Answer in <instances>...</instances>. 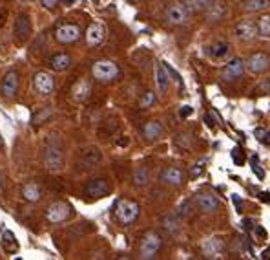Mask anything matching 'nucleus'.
I'll use <instances>...</instances> for the list:
<instances>
[{
	"instance_id": "nucleus-1",
	"label": "nucleus",
	"mask_w": 270,
	"mask_h": 260,
	"mask_svg": "<svg viewBox=\"0 0 270 260\" xmlns=\"http://www.w3.org/2000/svg\"><path fill=\"white\" fill-rule=\"evenodd\" d=\"M42 163L50 172H57L64 167V152H62V145L57 136L48 137L44 154H42Z\"/></svg>"
},
{
	"instance_id": "nucleus-2",
	"label": "nucleus",
	"mask_w": 270,
	"mask_h": 260,
	"mask_svg": "<svg viewBox=\"0 0 270 260\" xmlns=\"http://www.w3.org/2000/svg\"><path fill=\"white\" fill-rule=\"evenodd\" d=\"M113 213H115V218L119 224L122 226H130L137 220V216L141 213V207L139 203L134 202V200H128V198H119L113 205Z\"/></svg>"
},
{
	"instance_id": "nucleus-3",
	"label": "nucleus",
	"mask_w": 270,
	"mask_h": 260,
	"mask_svg": "<svg viewBox=\"0 0 270 260\" xmlns=\"http://www.w3.org/2000/svg\"><path fill=\"white\" fill-rule=\"evenodd\" d=\"M91 75L99 83H111L121 75V70L113 61H97L91 66Z\"/></svg>"
},
{
	"instance_id": "nucleus-4",
	"label": "nucleus",
	"mask_w": 270,
	"mask_h": 260,
	"mask_svg": "<svg viewBox=\"0 0 270 260\" xmlns=\"http://www.w3.org/2000/svg\"><path fill=\"white\" fill-rule=\"evenodd\" d=\"M162 246V238L159 233L155 231H148L142 236L141 247H139V259L142 260H152L155 259V255L159 253V249Z\"/></svg>"
},
{
	"instance_id": "nucleus-5",
	"label": "nucleus",
	"mask_w": 270,
	"mask_h": 260,
	"mask_svg": "<svg viewBox=\"0 0 270 260\" xmlns=\"http://www.w3.org/2000/svg\"><path fill=\"white\" fill-rule=\"evenodd\" d=\"M73 215V207L68 202H53L46 209V220L52 224H62Z\"/></svg>"
},
{
	"instance_id": "nucleus-6",
	"label": "nucleus",
	"mask_w": 270,
	"mask_h": 260,
	"mask_svg": "<svg viewBox=\"0 0 270 260\" xmlns=\"http://www.w3.org/2000/svg\"><path fill=\"white\" fill-rule=\"evenodd\" d=\"M82 35V30L77 24H60L55 28V40L58 44H75Z\"/></svg>"
},
{
	"instance_id": "nucleus-7",
	"label": "nucleus",
	"mask_w": 270,
	"mask_h": 260,
	"mask_svg": "<svg viewBox=\"0 0 270 260\" xmlns=\"http://www.w3.org/2000/svg\"><path fill=\"white\" fill-rule=\"evenodd\" d=\"M19 85H20V75L17 70H9V72L4 75L2 79V85H0V94L2 98L11 101V99L17 98L19 94Z\"/></svg>"
},
{
	"instance_id": "nucleus-8",
	"label": "nucleus",
	"mask_w": 270,
	"mask_h": 260,
	"mask_svg": "<svg viewBox=\"0 0 270 260\" xmlns=\"http://www.w3.org/2000/svg\"><path fill=\"white\" fill-rule=\"evenodd\" d=\"M33 88L39 96H52L55 90V79L50 72H37L33 75Z\"/></svg>"
},
{
	"instance_id": "nucleus-9",
	"label": "nucleus",
	"mask_w": 270,
	"mask_h": 260,
	"mask_svg": "<svg viewBox=\"0 0 270 260\" xmlns=\"http://www.w3.org/2000/svg\"><path fill=\"white\" fill-rule=\"evenodd\" d=\"M111 193V183L104 178H95V180H90L86 189H84V195L90 196L91 200H99V198H104Z\"/></svg>"
},
{
	"instance_id": "nucleus-10",
	"label": "nucleus",
	"mask_w": 270,
	"mask_h": 260,
	"mask_svg": "<svg viewBox=\"0 0 270 260\" xmlns=\"http://www.w3.org/2000/svg\"><path fill=\"white\" fill-rule=\"evenodd\" d=\"M84 39H86V44L90 48H97L101 46L106 39V26L103 22H91L86 33H84Z\"/></svg>"
},
{
	"instance_id": "nucleus-11",
	"label": "nucleus",
	"mask_w": 270,
	"mask_h": 260,
	"mask_svg": "<svg viewBox=\"0 0 270 260\" xmlns=\"http://www.w3.org/2000/svg\"><path fill=\"white\" fill-rule=\"evenodd\" d=\"M161 182L164 185H172V187H181L187 182V174L179 169V167H166L161 172Z\"/></svg>"
},
{
	"instance_id": "nucleus-12",
	"label": "nucleus",
	"mask_w": 270,
	"mask_h": 260,
	"mask_svg": "<svg viewBox=\"0 0 270 260\" xmlns=\"http://www.w3.org/2000/svg\"><path fill=\"white\" fill-rule=\"evenodd\" d=\"M244 66H246V63H244L243 59H232L230 63L223 68L221 79H223V81H236L238 77L243 75Z\"/></svg>"
},
{
	"instance_id": "nucleus-13",
	"label": "nucleus",
	"mask_w": 270,
	"mask_h": 260,
	"mask_svg": "<svg viewBox=\"0 0 270 260\" xmlns=\"http://www.w3.org/2000/svg\"><path fill=\"white\" fill-rule=\"evenodd\" d=\"M29 33H31V20H29V17H27L26 13L19 15L17 20H15V28H13L15 39L19 40V42H24V40L29 37Z\"/></svg>"
},
{
	"instance_id": "nucleus-14",
	"label": "nucleus",
	"mask_w": 270,
	"mask_h": 260,
	"mask_svg": "<svg viewBox=\"0 0 270 260\" xmlns=\"http://www.w3.org/2000/svg\"><path fill=\"white\" fill-rule=\"evenodd\" d=\"M269 66H270V57L265 55V53H254V55H250L248 61H246V68H248V72L252 73L267 72Z\"/></svg>"
},
{
	"instance_id": "nucleus-15",
	"label": "nucleus",
	"mask_w": 270,
	"mask_h": 260,
	"mask_svg": "<svg viewBox=\"0 0 270 260\" xmlns=\"http://www.w3.org/2000/svg\"><path fill=\"white\" fill-rule=\"evenodd\" d=\"M195 203L203 213H214L219 207V200L217 196H214L212 193H201L195 196Z\"/></svg>"
},
{
	"instance_id": "nucleus-16",
	"label": "nucleus",
	"mask_w": 270,
	"mask_h": 260,
	"mask_svg": "<svg viewBox=\"0 0 270 260\" xmlns=\"http://www.w3.org/2000/svg\"><path fill=\"white\" fill-rule=\"evenodd\" d=\"M90 94H91V83L88 79H81L71 88V98L77 103H84L86 99L90 98Z\"/></svg>"
},
{
	"instance_id": "nucleus-17",
	"label": "nucleus",
	"mask_w": 270,
	"mask_h": 260,
	"mask_svg": "<svg viewBox=\"0 0 270 260\" xmlns=\"http://www.w3.org/2000/svg\"><path fill=\"white\" fill-rule=\"evenodd\" d=\"M188 9L185 7V4H174V6L168 7L166 11V20L172 24H185L188 19Z\"/></svg>"
},
{
	"instance_id": "nucleus-18",
	"label": "nucleus",
	"mask_w": 270,
	"mask_h": 260,
	"mask_svg": "<svg viewBox=\"0 0 270 260\" xmlns=\"http://www.w3.org/2000/svg\"><path fill=\"white\" fill-rule=\"evenodd\" d=\"M155 85H157V90L161 94H166L168 88H170V72L164 66V63L155 65Z\"/></svg>"
},
{
	"instance_id": "nucleus-19",
	"label": "nucleus",
	"mask_w": 270,
	"mask_h": 260,
	"mask_svg": "<svg viewBox=\"0 0 270 260\" xmlns=\"http://www.w3.org/2000/svg\"><path fill=\"white\" fill-rule=\"evenodd\" d=\"M20 193L24 196V200L29 203H37L42 198V187L37 182H26L20 189Z\"/></svg>"
},
{
	"instance_id": "nucleus-20",
	"label": "nucleus",
	"mask_w": 270,
	"mask_h": 260,
	"mask_svg": "<svg viewBox=\"0 0 270 260\" xmlns=\"http://www.w3.org/2000/svg\"><path fill=\"white\" fill-rule=\"evenodd\" d=\"M259 33L257 26L254 22H239L236 26V37L241 40H252L256 39V35Z\"/></svg>"
},
{
	"instance_id": "nucleus-21",
	"label": "nucleus",
	"mask_w": 270,
	"mask_h": 260,
	"mask_svg": "<svg viewBox=\"0 0 270 260\" xmlns=\"http://www.w3.org/2000/svg\"><path fill=\"white\" fill-rule=\"evenodd\" d=\"M201 247H203V253H205L206 259H217L223 251V242L219 238H206Z\"/></svg>"
},
{
	"instance_id": "nucleus-22",
	"label": "nucleus",
	"mask_w": 270,
	"mask_h": 260,
	"mask_svg": "<svg viewBox=\"0 0 270 260\" xmlns=\"http://www.w3.org/2000/svg\"><path fill=\"white\" fill-rule=\"evenodd\" d=\"M101 152L97 147H90V149H86L82 152V156H81V165L86 167V169H91V167H95L97 163L101 162Z\"/></svg>"
},
{
	"instance_id": "nucleus-23",
	"label": "nucleus",
	"mask_w": 270,
	"mask_h": 260,
	"mask_svg": "<svg viewBox=\"0 0 270 260\" xmlns=\"http://www.w3.org/2000/svg\"><path fill=\"white\" fill-rule=\"evenodd\" d=\"M161 134H162V125L159 123V121H155V119H152L148 123H144V127H142V136L146 137L148 141L159 139Z\"/></svg>"
},
{
	"instance_id": "nucleus-24",
	"label": "nucleus",
	"mask_w": 270,
	"mask_h": 260,
	"mask_svg": "<svg viewBox=\"0 0 270 260\" xmlns=\"http://www.w3.org/2000/svg\"><path fill=\"white\" fill-rule=\"evenodd\" d=\"M185 7L188 13H197V11H206L216 7V0H185Z\"/></svg>"
},
{
	"instance_id": "nucleus-25",
	"label": "nucleus",
	"mask_w": 270,
	"mask_h": 260,
	"mask_svg": "<svg viewBox=\"0 0 270 260\" xmlns=\"http://www.w3.org/2000/svg\"><path fill=\"white\" fill-rule=\"evenodd\" d=\"M50 65L55 72H66L71 65H73V61L68 53H57V55H53L52 61H50Z\"/></svg>"
},
{
	"instance_id": "nucleus-26",
	"label": "nucleus",
	"mask_w": 270,
	"mask_h": 260,
	"mask_svg": "<svg viewBox=\"0 0 270 260\" xmlns=\"http://www.w3.org/2000/svg\"><path fill=\"white\" fill-rule=\"evenodd\" d=\"M241 7L248 13H259L270 7V0H243Z\"/></svg>"
},
{
	"instance_id": "nucleus-27",
	"label": "nucleus",
	"mask_w": 270,
	"mask_h": 260,
	"mask_svg": "<svg viewBox=\"0 0 270 260\" xmlns=\"http://www.w3.org/2000/svg\"><path fill=\"white\" fill-rule=\"evenodd\" d=\"M230 52V44L225 40H217L212 46H208V55L214 59H223L226 57V53Z\"/></svg>"
},
{
	"instance_id": "nucleus-28",
	"label": "nucleus",
	"mask_w": 270,
	"mask_h": 260,
	"mask_svg": "<svg viewBox=\"0 0 270 260\" xmlns=\"http://www.w3.org/2000/svg\"><path fill=\"white\" fill-rule=\"evenodd\" d=\"M2 247H4L6 253H15V251L19 249V244H17L15 234L11 233V231H7V229L2 231Z\"/></svg>"
},
{
	"instance_id": "nucleus-29",
	"label": "nucleus",
	"mask_w": 270,
	"mask_h": 260,
	"mask_svg": "<svg viewBox=\"0 0 270 260\" xmlns=\"http://www.w3.org/2000/svg\"><path fill=\"white\" fill-rule=\"evenodd\" d=\"M150 182V174H148V169L146 167H137L134 170V183L137 187H144L146 183Z\"/></svg>"
},
{
	"instance_id": "nucleus-30",
	"label": "nucleus",
	"mask_w": 270,
	"mask_h": 260,
	"mask_svg": "<svg viewBox=\"0 0 270 260\" xmlns=\"http://www.w3.org/2000/svg\"><path fill=\"white\" fill-rule=\"evenodd\" d=\"M155 103H157V96H155L152 90H148V92H144L142 98L139 99V108L146 110V108H150V106H154Z\"/></svg>"
},
{
	"instance_id": "nucleus-31",
	"label": "nucleus",
	"mask_w": 270,
	"mask_h": 260,
	"mask_svg": "<svg viewBox=\"0 0 270 260\" xmlns=\"http://www.w3.org/2000/svg\"><path fill=\"white\" fill-rule=\"evenodd\" d=\"M257 30H259V35L261 37H270V17H261L257 20Z\"/></svg>"
},
{
	"instance_id": "nucleus-32",
	"label": "nucleus",
	"mask_w": 270,
	"mask_h": 260,
	"mask_svg": "<svg viewBox=\"0 0 270 260\" xmlns=\"http://www.w3.org/2000/svg\"><path fill=\"white\" fill-rule=\"evenodd\" d=\"M162 228L166 229L168 233H175L179 229V222L175 220V216H164L162 218Z\"/></svg>"
},
{
	"instance_id": "nucleus-33",
	"label": "nucleus",
	"mask_w": 270,
	"mask_h": 260,
	"mask_svg": "<svg viewBox=\"0 0 270 260\" xmlns=\"http://www.w3.org/2000/svg\"><path fill=\"white\" fill-rule=\"evenodd\" d=\"M52 106H46V108H42V110L40 112H37V114H35V116H33V125H40L42 123V119H48V117L52 116Z\"/></svg>"
},
{
	"instance_id": "nucleus-34",
	"label": "nucleus",
	"mask_w": 270,
	"mask_h": 260,
	"mask_svg": "<svg viewBox=\"0 0 270 260\" xmlns=\"http://www.w3.org/2000/svg\"><path fill=\"white\" fill-rule=\"evenodd\" d=\"M192 211H193V209H192V203L188 202V200H185V202L179 205V213H177V215H179L181 218H188V216L192 215Z\"/></svg>"
},
{
	"instance_id": "nucleus-35",
	"label": "nucleus",
	"mask_w": 270,
	"mask_h": 260,
	"mask_svg": "<svg viewBox=\"0 0 270 260\" xmlns=\"http://www.w3.org/2000/svg\"><path fill=\"white\" fill-rule=\"evenodd\" d=\"M252 170H254V174H257L259 180H263L265 178V172L259 169V165H257V158H252Z\"/></svg>"
},
{
	"instance_id": "nucleus-36",
	"label": "nucleus",
	"mask_w": 270,
	"mask_h": 260,
	"mask_svg": "<svg viewBox=\"0 0 270 260\" xmlns=\"http://www.w3.org/2000/svg\"><path fill=\"white\" fill-rule=\"evenodd\" d=\"M60 0H40V4L46 7V9H55L58 6Z\"/></svg>"
},
{
	"instance_id": "nucleus-37",
	"label": "nucleus",
	"mask_w": 270,
	"mask_h": 260,
	"mask_svg": "<svg viewBox=\"0 0 270 260\" xmlns=\"http://www.w3.org/2000/svg\"><path fill=\"white\" fill-rule=\"evenodd\" d=\"M203 165H205V162H199V163H195V165H193V169H192V176H193V178H197V176L203 172V169H205Z\"/></svg>"
},
{
	"instance_id": "nucleus-38",
	"label": "nucleus",
	"mask_w": 270,
	"mask_h": 260,
	"mask_svg": "<svg viewBox=\"0 0 270 260\" xmlns=\"http://www.w3.org/2000/svg\"><path fill=\"white\" fill-rule=\"evenodd\" d=\"M192 112H193V108H192V106H188V104H187V106H181L179 114H181V117H188V116H190V114H192Z\"/></svg>"
},
{
	"instance_id": "nucleus-39",
	"label": "nucleus",
	"mask_w": 270,
	"mask_h": 260,
	"mask_svg": "<svg viewBox=\"0 0 270 260\" xmlns=\"http://www.w3.org/2000/svg\"><path fill=\"white\" fill-rule=\"evenodd\" d=\"M259 143H263V145H267V147H270V132L269 130H267V132L263 134V137L259 139Z\"/></svg>"
},
{
	"instance_id": "nucleus-40",
	"label": "nucleus",
	"mask_w": 270,
	"mask_h": 260,
	"mask_svg": "<svg viewBox=\"0 0 270 260\" xmlns=\"http://www.w3.org/2000/svg\"><path fill=\"white\" fill-rule=\"evenodd\" d=\"M265 132H267V130H265V129H256V130H254V136H256V139H257V141H259V139H261V137H263V134H265Z\"/></svg>"
},
{
	"instance_id": "nucleus-41",
	"label": "nucleus",
	"mask_w": 270,
	"mask_h": 260,
	"mask_svg": "<svg viewBox=\"0 0 270 260\" xmlns=\"http://www.w3.org/2000/svg\"><path fill=\"white\" fill-rule=\"evenodd\" d=\"M259 198H261L263 202L270 203V193H261V195H259Z\"/></svg>"
},
{
	"instance_id": "nucleus-42",
	"label": "nucleus",
	"mask_w": 270,
	"mask_h": 260,
	"mask_svg": "<svg viewBox=\"0 0 270 260\" xmlns=\"http://www.w3.org/2000/svg\"><path fill=\"white\" fill-rule=\"evenodd\" d=\"M232 198H234V202H236V205H238V209H241V205H243V202H239V196H238V195H232Z\"/></svg>"
},
{
	"instance_id": "nucleus-43",
	"label": "nucleus",
	"mask_w": 270,
	"mask_h": 260,
	"mask_svg": "<svg viewBox=\"0 0 270 260\" xmlns=\"http://www.w3.org/2000/svg\"><path fill=\"white\" fill-rule=\"evenodd\" d=\"M205 119H206V125H208L210 129H214V121H212V119H210V116H206Z\"/></svg>"
},
{
	"instance_id": "nucleus-44",
	"label": "nucleus",
	"mask_w": 270,
	"mask_h": 260,
	"mask_svg": "<svg viewBox=\"0 0 270 260\" xmlns=\"http://www.w3.org/2000/svg\"><path fill=\"white\" fill-rule=\"evenodd\" d=\"M4 147V137H2V134H0V149Z\"/></svg>"
},
{
	"instance_id": "nucleus-45",
	"label": "nucleus",
	"mask_w": 270,
	"mask_h": 260,
	"mask_svg": "<svg viewBox=\"0 0 270 260\" xmlns=\"http://www.w3.org/2000/svg\"><path fill=\"white\" fill-rule=\"evenodd\" d=\"M263 88H270V81H267V83H265Z\"/></svg>"
},
{
	"instance_id": "nucleus-46",
	"label": "nucleus",
	"mask_w": 270,
	"mask_h": 260,
	"mask_svg": "<svg viewBox=\"0 0 270 260\" xmlns=\"http://www.w3.org/2000/svg\"><path fill=\"white\" fill-rule=\"evenodd\" d=\"M66 4H71V2H75V0H64Z\"/></svg>"
},
{
	"instance_id": "nucleus-47",
	"label": "nucleus",
	"mask_w": 270,
	"mask_h": 260,
	"mask_svg": "<svg viewBox=\"0 0 270 260\" xmlns=\"http://www.w3.org/2000/svg\"><path fill=\"white\" fill-rule=\"evenodd\" d=\"M22 2H29V0H22Z\"/></svg>"
},
{
	"instance_id": "nucleus-48",
	"label": "nucleus",
	"mask_w": 270,
	"mask_h": 260,
	"mask_svg": "<svg viewBox=\"0 0 270 260\" xmlns=\"http://www.w3.org/2000/svg\"><path fill=\"white\" fill-rule=\"evenodd\" d=\"M0 187H2V183H0Z\"/></svg>"
}]
</instances>
